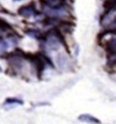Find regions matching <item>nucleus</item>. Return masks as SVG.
<instances>
[{
	"label": "nucleus",
	"mask_w": 116,
	"mask_h": 124,
	"mask_svg": "<svg viewBox=\"0 0 116 124\" xmlns=\"http://www.w3.org/2000/svg\"><path fill=\"white\" fill-rule=\"evenodd\" d=\"M23 58L30 61L33 64V66L36 69L37 75H38L39 79L41 78V75L43 74L44 70L46 63L51 64V66H53L51 59L47 56L42 54V53H35V54H33V53H24Z\"/></svg>",
	"instance_id": "1"
},
{
	"label": "nucleus",
	"mask_w": 116,
	"mask_h": 124,
	"mask_svg": "<svg viewBox=\"0 0 116 124\" xmlns=\"http://www.w3.org/2000/svg\"><path fill=\"white\" fill-rule=\"evenodd\" d=\"M103 8L104 12L102 16V22H103L107 17H109L116 11V0H105Z\"/></svg>",
	"instance_id": "2"
},
{
	"label": "nucleus",
	"mask_w": 116,
	"mask_h": 124,
	"mask_svg": "<svg viewBox=\"0 0 116 124\" xmlns=\"http://www.w3.org/2000/svg\"><path fill=\"white\" fill-rule=\"evenodd\" d=\"M18 14L22 17L25 18H29V17L34 16L38 15V12L35 7L32 4H28V5L22 6L20 9H18Z\"/></svg>",
	"instance_id": "3"
},
{
	"label": "nucleus",
	"mask_w": 116,
	"mask_h": 124,
	"mask_svg": "<svg viewBox=\"0 0 116 124\" xmlns=\"http://www.w3.org/2000/svg\"><path fill=\"white\" fill-rule=\"evenodd\" d=\"M40 3L51 9H61L65 4V0H40Z\"/></svg>",
	"instance_id": "4"
},
{
	"label": "nucleus",
	"mask_w": 116,
	"mask_h": 124,
	"mask_svg": "<svg viewBox=\"0 0 116 124\" xmlns=\"http://www.w3.org/2000/svg\"><path fill=\"white\" fill-rule=\"evenodd\" d=\"M50 32H51V33H52L53 36L59 41V43H61L62 46H64L65 49L68 51V49H67V42H66L65 38L63 37V34L62 33V32L58 29V28H56V27H53L52 29L50 30Z\"/></svg>",
	"instance_id": "5"
},
{
	"label": "nucleus",
	"mask_w": 116,
	"mask_h": 124,
	"mask_svg": "<svg viewBox=\"0 0 116 124\" xmlns=\"http://www.w3.org/2000/svg\"><path fill=\"white\" fill-rule=\"evenodd\" d=\"M79 120L82 121V122H86L89 123H101L100 120H98L97 118L94 117L93 116L89 115V114H83L80 115L79 116Z\"/></svg>",
	"instance_id": "6"
},
{
	"label": "nucleus",
	"mask_w": 116,
	"mask_h": 124,
	"mask_svg": "<svg viewBox=\"0 0 116 124\" xmlns=\"http://www.w3.org/2000/svg\"><path fill=\"white\" fill-rule=\"evenodd\" d=\"M105 49L108 51V54L116 52V38H113L109 40L105 45Z\"/></svg>",
	"instance_id": "7"
},
{
	"label": "nucleus",
	"mask_w": 116,
	"mask_h": 124,
	"mask_svg": "<svg viewBox=\"0 0 116 124\" xmlns=\"http://www.w3.org/2000/svg\"><path fill=\"white\" fill-rule=\"evenodd\" d=\"M108 65L110 68L116 66V52L108 55Z\"/></svg>",
	"instance_id": "8"
},
{
	"label": "nucleus",
	"mask_w": 116,
	"mask_h": 124,
	"mask_svg": "<svg viewBox=\"0 0 116 124\" xmlns=\"http://www.w3.org/2000/svg\"><path fill=\"white\" fill-rule=\"evenodd\" d=\"M8 48H9V43L6 40L0 39V56L4 55Z\"/></svg>",
	"instance_id": "9"
},
{
	"label": "nucleus",
	"mask_w": 116,
	"mask_h": 124,
	"mask_svg": "<svg viewBox=\"0 0 116 124\" xmlns=\"http://www.w3.org/2000/svg\"><path fill=\"white\" fill-rule=\"evenodd\" d=\"M5 104H23V101L18 99H14V98H9L5 100Z\"/></svg>",
	"instance_id": "10"
},
{
	"label": "nucleus",
	"mask_w": 116,
	"mask_h": 124,
	"mask_svg": "<svg viewBox=\"0 0 116 124\" xmlns=\"http://www.w3.org/2000/svg\"><path fill=\"white\" fill-rule=\"evenodd\" d=\"M111 25H112V27H116V18L114 19V21L112 22V24H111ZM114 30H115V31H116V28H115V29H114Z\"/></svg>",
	"instance_id": "11"
},
{
	"label": "nucleus",
	"mask_w": 116,
	"mask_h": 124,
	"mask_svg": "<svg viewBox=\"0 0 116 124\" xmlns=\"http://www.w3.org/2000/svg\"><path fill=\"white\" fill-rule=\"evenodd\" d=\"M2 72V68H1V66H0V73Z\"/></svg>",
	"instance_id": "12"
},
{
	"label": "nucleus",
	"mask_w": 116,
	"mask_h": 124,
	"mask_svg": "<svg viewBox=\"0 0 116 124\" xmlns=\"http://www.w3.org/2000/svg\"><path fill=\"white\" fill-rule=\"evenodd\" d=\"M14 1H22V0H14Z\"/></svg>",
	"instance_id": "13"
}]
</instances>
